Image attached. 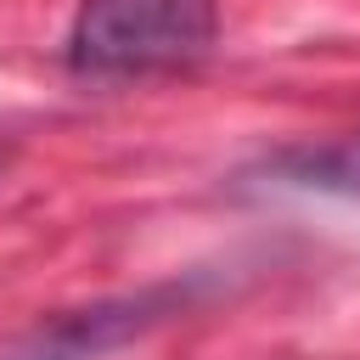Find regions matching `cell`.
<instances>
[{"mask_svg": "<svg viewBox=\"0 0 360 360\" xmlns=\"http://www.w3.org/2000/svg\"><path fill=\"white\" fill-rule=\"evenodd\" d=\"M214 0H79L68 68L84 79L191 68L214 45Z\"/></svg>", "mask_w": 360, "mask_h": 360, "instance_id": "cell-1", "label": "cell"}, {"mask_svg": "<svg viewBox=\"0 0 360 360\" xmlns=\"http://www.w3.org/2000/svg\"><path fill=\"white\" fill-rule=\"evenodd\" d=\"M163 298H124V304H96V309H73L51 326H39L11 360H96L112 343H124L129 332H141L146 321H158Z\"/></svg>", "mask_w": 360, "mask_h": 360, "instance_id": "cell-2", "label": "cell"}, {"mask_svg": "<svg viewBox=\"0 0 360 360\" xmlns=\"http://www.w3.org/2000/svg\"><path fill=\"white\" fill-rule=\"evenodd\" d=\"M276 169L292 174L298 186H321V191L360 197V129L343 135V141H326V146H298V152L276 158Z\"/></svg>", "mask_w": 360, "mask_h": 360, "instance_id": "cell-3", "label": "cell"}]
</instances>
